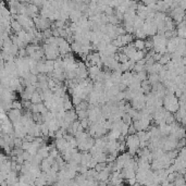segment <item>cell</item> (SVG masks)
Instances as JSON below:
<instances>
[{
  "label": "cell",
  "instance_id": "obj_1",
  "mask_svg": "<svg viewBox=\"0 0 186 186\" xmlns=\"http://www.w3.org/2000/svg\"><path fill=\"white\" fill-rule=\"evenodd\" d=\"M125 146L129 148V156H135L137 150L140 149V140H138L137 135H128L125 140Z\"/></svg>",
  "mask_w": 186,
  "mask_h": 186
},
{
  "label": "cell",
  "instance_id": "obj_2",
  "mask_svg": "<svg viewBox=\"0 0 186 186\" xmlns=\"http://www.w3.org/2000/svg\"><path fill=\"white\" fill-rule=\"evenodd\" d=\"M33 22H34L35 29H36L37 30H39V32H44L45 30L50 29L51 24H52V23H51L50 21L48 20V19L41 18L39 14L36 15L34 19H33Z\"/></svg>",
  "mask_w": 186,
  "mask_h": 186
},
{
  "label": "cell",
  "instance_id": "obj_3",
  "mask_svg": "<svg viewBox=\"0 0 186 186\" xmlns=\"http://www.w3.org/2000/svg\"><path fill=\"white\" fill-rule=\"evenodd\" d=\"M142 30L145 32V34L147 35V37L148 36L154 37L155 35H157V27H156V25H155L154 21H151V22L145 21V23H144Z\"/></svg>",
  "mask_w": 186,
  "mask_h": 186
},
{
  "label": "cell",
  "instance_id": "obj_4",
  "mask_svg": "<svg viewBox=\"0 0 186 186\" xmlns=\"http://www.w3.org/2000/svg\"><path fill=\"white\" fill-rule=\"evenodd\" d=\"M133 126L135 128L136 132H140V131H146L150 128V120L147 119H140L137 121H133Z\"/></svg>",
  "mask_w": 186,
  "mask_h": 186
},
{
  "label": "cell",
  "instance_id": "obj_5",
  "mask_svg": "<svg viewBox=\"0 0 186 186\" xmlns=\"http://www.w3.org/2000/svg\"><path fill=\"white\" fill-rule=\"evenodd\" d=\"M55 147L56 149L59 151V154H64L65 151H67L68 149H70V145L69 143L67 142V140H64V138H60V140H56L55 142Z\"/></svg>",
  "mask_w": 186,
  "mask_h": 186
},
{
  "label": "cell",
  "instance_id": "obj_6",
  "mask_svg": "<svg viewBox=\"0 0 186 186\" xmlns=\"http://www.w3.org/2000/svg\"><path fill=\"white\" fill-rule=\"evenodd\" d=\"M21 118H22V111H21V110H16V109L9 110L8 119H9V121H10V122H12V123L20 122Z\"/></svg>",
  "mask_w": 186,
  "mask_h": 186
},
{
  "label": "cell",
  "instance_id": "obj_7",
  "mask_svg": "<svg viewBox=\"0 0 186 186\" xmlns=\"http://www.w3.org/2000/svg\"><path fill=\"white\" fill-rule=\"evenodd\" d=\"M76 120H77V115H76V111H75L74 109L69 110V111H65L63 121L67 122V123H69V124H72L73 122L76 121Z\"/></svg>",
  "mask_w": 186,
  "mask_h": 186
},
{
  "label": "cell",
  "instance_id": "obj_8",
  "mask_svg": "<svg viewBox=\"0 0 186 186\" xmlns=\"http://www.w3.org/2000/svg\"><path fill=\"white\" fill-rule=\"evenodd\" d=\"M119 37H120V41H121L122 47L128 46V45L133 43V41H134V36L132 34H124V35L119 36Z\"/></svg>",
  "mask_w": 186,
  "mask_h": 186
},
{
  "label": "cell",
  "instance_id": "obj_9",
  "mask_svg": "<svg viewBox=\"0 0 186 186\" xmlns=\"http://www.w3.org/2000/svg\"><path fill=\"white\" fill-rule=\"evenodd\" d=\"M82 15H83V13L79 10H72L69 14V19L72 21V23H75V24H76L79 19L82 18Z\"/></svg>",
  "mask_w": 186,
  "mask_h": 186
},
{
  "label": "cell",
  "instance_id": "obj_10",
  "mask_svg": "<svg viewBox=\"0 0 186 186\" xmlns=\"http://www.w3.org/2000/svg\"><path fill=\"white\" fill-rule=\"evenodd\" d=\"M164 29H166V32H170V30H175V23L173 22V20L170 16H167L164 19Z\"/></svg>",
  "mask_w": 186,
  "mask_h": 186
},
{
  "label": "cell",
  "instance_id": "obj_11",
  "mask_svg": "<svg viewBox=\"0 0 186 186\" xmlns=\"http://www.w3.org/2000/svg\"><path fill=\"white\" fill-rule=\"evenodd\" d=\"M47 185V178H46V173L41 172V175L35 180L34 186H46Z\"/></svg>",
  "mask_w": 186,
  "mask_h": 186
},
{
  "label": "cell",
  "instance_id": "obj_12",
  "mask_svg": "<svg viewBox=\"0 0 186 186\" xmlns=\"http://www.w3.org/2000/svg\"><path fill=\"white\" fill-rule=\"evenodd\" d=\"M100 72H101V69L100 68H98L97 65H93V67H90V68L87 69V73H88V75L90 76L91 79H95L96 75H98Z\"/></svg>",
  "mask_w": 186,
  "mask_h": 186
},
{
  "label": "cell",
  "instance_id": "obj_13",
  "mask_svg": "<svg viewBox=\"0 0 186 186\" xmlns=\"http://www.w3.org/2000/svg\"><path fill=\"white\" fill-rule=\"evenodd\" d=\"M171 61V55L170 53H168V52H166L164 55H162L161 56V58H160V60H159V62H157V63H159L160 65H167L169 62Z\"/></svg>",
  "mask_w": 186,
  "mask_h": 186
},
{
  "label": "cell",
  "instance_id": "obj_14",
  "mask_svg": "<svg viewBox=\"0 0 186 186\" xmlns=\"http://www.w3.org/2000/svg\"><path fill=\"white\" fill-rule=\"evenodd\" d=\"M133 46L136 50L143 51L145 50V41H140V39H135L133 43Z\"/></svg>",
  "mask_w": 186,
  "mask_h": 186
},
{
  "label": "cell",
  "instance_id": "obj_15",
  "mask_svg": "<svg viewBox=\"0 0 186 186\" xmlns=\"http://www.w3.org/2000/svg\"><path fill=\"white\" fill-rule=\"evenodd\" d=\"M30 103L32 105H37V103H41V94L38 93V91H35V93H33L32 97H30Z\"/></svg>",
  "mask_w": 186,
  "mask_h": 186
},
{
  "label": "cell",
  "instance_id": "obj_16",
  "mask_svg": "<svg viewBox=\"0 0 186 186\" xmlns=\"http://www.w3.org/2000/svg\"><path fill=\"white\" fill-rule=\"evenodd\" d=\"M163 120H164V122H166V124H168V125H171L172 123H174V122H175V120H174V117H173V113H171V112H168V111L164 112Z\"/></svg>",
  "mask_w": 186,
  "mask_h": 186
},
{
  "label": "cell",
  "instance_id": "obj_17",
  "mask_svg": "<svg viewBox=\"0 0 186 186\" xmlns=\"http://www.w3.org/2000/svg\"><path fill=\"white\" fill-rule=\"evenodd\" d=\"M39 168H41V172L47 173V172H48L51 169V164L49 163L48 161H47V159H43V161H41V164H39Z\"/></svg>",
  "mask_w": 186,
  "mask_h": 186
},
{
  "label": "cell",
  "instance_id": "obj_18",
  "mask_svg": "<svg viewBox=\"0 0 186 186\" xmlns=\"http://www.w3.org/2000/svg\"><path fill=\"white\" fill-rule=\"evenodd\" d=\"M10 27H11V30H13V32L15 33H19L20 30H22V26L20 25V23L18 22L16 20H11V22H10Z\"/></svg>",
  "mask_w": 186,
  "mask_h": 186
},
{
  "label": "cell",
  "instance_id": "obj_19",
  "mask_svg": "<svg viewBox=\"0 0 186 186\" xmlns=\"http://www.w3.org/2000/svg\"><path fill=\"white\" fill-rule=\"evenodd\" d=\"M134 36L136 37V39H140V41H145L147 38V35L145 34V32L140 29V30H134Z\"/></svg>",
  "mask_w": 186,
  "mask_h": 186
},
{
  "label": "cell",
  "instance_id": "obj_20",
  "mask_svg": "<svg viewBox=\"0 0 186 186\" xmlns=\"http://www.w3.org/2000/svg\"><path fill=\"white\" fill-rule=\"evenodd\" d=\"M32 169V163L29 161H25L24 163L21 166V174H27Z\"/></svg>",
  "mask_w": 186,
  "mask_h": 186
},
{
  "label": "cell",
  "instance_id": "obj_21",
  "mask_svg": "<svg viewBox=\"0 0 186 186\" xmlns=\"http://www.w3.org/2000/svg\"><path fill=\"white\" fill-rule=\"evenodd\" d=\"M136 135H137L140 142H149V137H148V134H147V132H146V131L137 132V133H136Z\"/></svg>",
  "mask_w": 186,
  "mask_h": 186
},
{
  "label": "cell",
  "instance_id": "obj_22",
  "mask_svg": "<svg viewBox=\"0 0 186 186\" xmlns=\"http://www.w3.org/2000/svg\"><path fill=\"white\" fill-rule=\"evenodd\" d=\"M144 23H145V21L142 20V19H140V18H137V16H136V18H135V20H134V23H133L134 30H140V29H143V25H144Z\"/></svg>",
  "mask_w": 186,
  "mask_h": 186
},
{
  "label": "cell",
  "instance_id": "obj_23",
  "mask_svg": "<svg viewBox=\"0 0 186 186\" xmlns=\"http://www.w3.org/2000/svg\"><path fill=\"white\" fill-rule=\"evenodd\" d=\"M94 159L97 161V163H105L106 160H107V154H106V152H100V154H98Z\"/></svg>",
  "mask_w": 186,
  "mask_h": 186
},
{
  "label": "cell",
  "instance_id": "obj_24",
  "mask_svg": "<svg viewBox=\"0 0 186 186\" xmlns=\"http://www.w3.org/2000/svg\"><path fill=\"white\" fill-rule=\"evenodd\" d=\"M121 121L123 122L124 124H126V125H131V124L133 123V120H132V118L129 117L128 113H124L123 115H122Z\"/></svg>",
  "mask_w": 186,
  "mask_h": 186
},
{
  "label": "cell",
  "instance_id": "obj_25",
  "mask_svg": "<svg viewBox=\"0 0 186 186\" xmlns=\"http://www.w3.org/2000/svg\"><path fill=\"white\" fill-rule=\"evenodd\" d=\"M136 76H137V79H140V82H144V81H147V77H148V74L147 72L144 70V71L140 72V73H135Z\"/></svg>",
  "mask_w": 186,
  "mask_h": 186
},
{
  "label": "cell",
  "instance_id": "obj_26",
  "mask_svg": "<svg viewBox=\"0 0 186 186\" xmlns=\"http://www.w3.org/2000/svg\"><path fill=\"white\" fill-rule=\"evenodd\" d=\"M88 105H87L86 101H81L77 106H75V111H79V110H87Z\"/></svg>",
  "mask_w": 186,
  "mask_h": 186
},
{
  "label": "cell",
  "instance_id": "obj_27",
  "mask_svg": "<svg viewBox=\"0 0 186 186\" xmlns=\"http://www.w3.org/2000/svg\"><path fill=\"white\" fill-rule=\"evenodd\" d=\"M76 115H77L79 121L87 119V110H79V111H76Z\"/></svg>",
  "mask_w": 186,
  "mask_h": 186
},
{
  "label": "cell",
  "instance_id": "obj_28",
  "mask_svg": "<svg viewBox=\"0 0 186 186\" xmlns=\"http://www.w3.org/2000/svg\"><path fill=\"white\" fill-rule=\"evenodd\" d=\"M22 102L19 100H13L11 102V109H16V110H22Z\"/></svg>",
  "mask_w": 186,
  "mask_h": 186
},
{
  "label": "cell",
  "instance_id": "obj_29",
  "mask_svg": "<svg viewBox=\"0 0 186 186\" xmlns=\"http://www.w3.org/2000/svg\"><path fill=\"white\" fill-rule=\"evenodd\" d=\"M118 61H119V63H125V62H128L129 61V58L126 57L125 55H124L123 52H118Z\"/></svg>",
  "mask_w": 186,
  "mask_h": 186
},
{
  "label": "cell",
  "instance_id": "obj_30",
  "mask_svg": "<svg viewBox=\"0 0 186 186\" xmlns=\"http://www.w3.org/2000/svg\"><path fill=\"white\" fill-rule=\"evenodd\" d=\"M41 33H43V39H45V41L52 36V30H51V29L45 30L44 32H41Z\"/></svg>",
  "mask_w": 186,
  "mask_h": 186
},
{
  "label": "cell",
  "instance_id": "obj_31",
  "mask_svg": "<svg viewBox=\"0 0 186 186\" xmlns=\"http://www.w3.org/2000/svg\"><path fill=\"white\" fill-rule=\"evenodd\" d=\"M129 125H126V124H124L123 123V125H122V128H121V129H120V133H121V135L122 136H128V131H129Z\"/></svg>",
  "mask_w": 186,
  "mask_h": 186
},
{
  "label": "cell",
  "instance_id": "obj_32",
  "mask_svg": "<svg viewBox=\"0 0 186 186\" xmlns=\"http://www.w3.org/2000/svg\"><path fill=\"white\" fill-rule=\"evenodd\" d=\"M103 14L107 15V16L113 15V14H114V10L111 8V7H106L105 11H103Z\"/></svg>",
  "mask_w": 186,
  "mask_h": 186
},
{
  "label": "cell",
  "instance_id": "obj_33",
  "mask_svg": "<svg viewBox=\"0 0 186 186\" xmlns=\"http://www.w3.org/2000/svg\"><path fill=\"white\" fill-rule=\"evenodd\" d=\"M145 70V68H144V65H140V64H137V63H135V65H134L133 70L132 71H134L135 73H140Z\"/></svg>",
  "mask_w": 186,
  "mask_h": 186
},
{
  "label": "cell",
  "instance_id": "obj_34",
  "mask_svg": "<svg viewBox=\"0 0 186 186\" xmlns=\"http://www.w3.org/2000/svg\"><path fill=\"white\" fill-rule=\"evenodd\" d=\"M21 102H22V107H24L25 109H26V111L30 110V108H32V103H30V100H22Z\"/></svg>",
  "mask_w": 186,
  "mask_h": 186
},
{
  "label": "cell",
  "instance_id": "obj_35",
  "mask_svg": "<svg viewBox=\"0 0 186 186\" xmlns=\"http://www.w3.org/2000/svg\"><path fill=\"white\" fill-rule=\"evenodd\" d=\"M106 167H107V163H97L96 164V167H95V171L96 172H98V173H99L100 171H102L103 169L106 168Z\"/></svg>",
  "mask_w": 186,
  "mask_h": 186
},
{
  "label": "cell",
  "instance_id": "obj_36",
  "mask_svg": "<svg viewBox=\"0 0 186 186\" xmlns=\"http://www.w3.org/2000/svg\"><path fill=\"white\" fill-rule=\"evenodd\" d=\"M154 48V44H152L151 39H148V41H145V49L146 50H150V49Z\"/></svg>",
  "mask_w": 186,
  "mask_h": 186
},
{
  "label": "cell",
  "instance_id": "obj_37",
  "mask_svg": "<svg viewBox=\"0 0 186 186\" xmlns=\"http://www.w3.org/2000/svg\"><path fill=\"white\" fill-rule=\"evenodd\" d=\"M79 123H81L82 128H83L84 129H88L89 125H90V123H89V121H88L87 119H84V120H82V121H79Z\"/></svg>",
  "mask_w": 186,
  "mask_h": 186
},
{
  "label": "cell",
  "instance_id": "obj_38",
  "mask_svg": "<svg viewBox=\"0 0 186 186\" xmlns=\"http://www.w3.org/2000/svg\"><path fill=\"white\" fill-rule=\"evenodd\" d=\"M22 157H23V159H24V161H29V162H30V160H32V157H33V156H30V155L27 151H23Z\"/></svg>",
  "mask_w": 186,
  "mask_h": 186
},
{
  "label": "cell",
  "instance_id": "obj_39",
  "mask_svg": "<svg viewBox=\"0 0 186 186\" xmlns=\"http://www.w3.org/2000/svg\"><path fill=\"white\" fill-rule=\"evenodd\" d=\"M137 132H136L135 128L133 126V124H131V125L129 126V131H128V135H134V134H136Z\"/></svg>",
  "mask_w": 186,
  "mask_h": 186
},
{
  "label": "cell",
  "instance_id": "obj_40",
  "mask_svg": "<svg viewBox=\"0 0 186 186\" xmlns=\"http://www.w3.org/2000/svg\"><path fill=\"white\" fill-rule=\"evenodd\" d=\"M96 164H97V161H96V160L93 158V159L90 160V162L88 163V166H87V168H88V169H95Z\"/></svg>",
  "mask_w": 186,
  "mask_h": 186
},
{
  "label": "cell",
  "instance_id": "obj_41",
  "mask_svg": "<svg viewBox=\"0 0 186 186\" xmlns=\"http://www.w3.org/2000/svg\"><path fill=\"white\" fill-rule=\"evenodd\" d=\"M178 8L182 9V10L185 11V9H186V1H185V0H182V1H178Z\"/></svg>",
  "mask_w": 186,
  "mask_h": 186
},
{
  "label": "cell",
  "instance_id": "obj_42",
  "mask_svg": "<svg viewBox=\"0 0 186 186\" xmlns=\"http://www.w3.org/2000/svg\"><path fill=\"white\" fill-rule=\"evenodd\" d=\"M126 181L129 182V186H133L134 184H136V183H137V182H136V178H129V180H126Z\"/></svg>",
  "mask_w": 186,
  "mask_h": 186
},
{
  "label": "cell",
  "instance_id": "obj_43",
  "mask_svg": "<svg viewBox=\"0 0 186 186\" xmlns=\"http://www.w3.org/2000/svg\"><path fill=\"white\" fill-rule=\"evenodd\" d=\"M0 154H1V148H0Z\"/></svg>",
  "mask_w": 186,
  "mask_h": 186
},
{
  "label": "cell",
  "instance_id": "obj_44",
  "mask_svg": "<svg viewBox=\"0 0 186 186\" xmlns=\"http://www.w3.org/2000/svg\"><path fill=\"white\" fill-rule=\"evenodd\" d=\"M29 186H33V185H29Z\"/></svg>",
  "mask_w": 186,
  "mask_h": 186
}]
</instances>
